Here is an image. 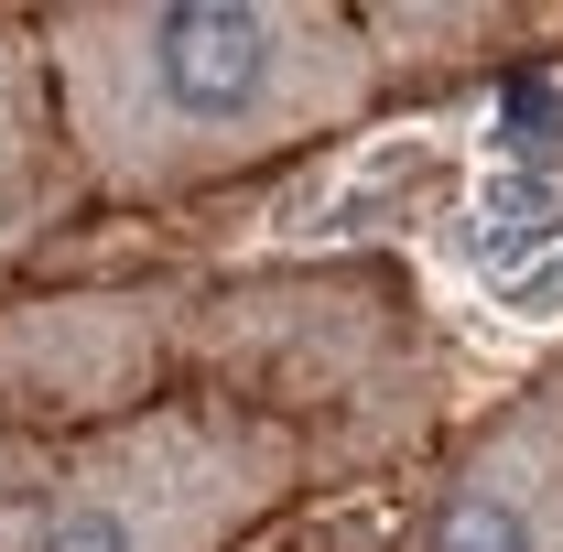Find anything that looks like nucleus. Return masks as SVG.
<instances>
[{"mask_svg": "<svg viewBox=\"0 0 563 552\" xmlns=\"http://www.w3.org/2000/svg\"><path fill=\"white\" fill-rule=\"evenodd\" d=\"M87 217H163L390 109L347 0H55L33 11Z\"/></svg>", "mask_w": 563, "mask_h": 552, "instance_id": "f257e3e1", "label": "nucleus"}, {"mask_svg": "<svg viewBox=\"0 0 563 552\" xmlns=\"http://www.w3.org/2000/svg\"><path fill=\"white\" fill-rule=\"evenodd\" d=\"M174 390L272 422L303 477H379L444 444V346L379 261H282L174 303Z\"/></svg>", "mask_w": 563, "mask_h": 552, "instance_id": "f03ea898", "label": "nucleus"}, {"mask_svg": "<svg viewBox=\"0 0 563 552\" xmlns=\"http://www.w3.org/2000/svg\"><path fill=\"white\" fill-rule=\"evenodd\" d=\"M303 487L314 477L272 422L163 390L11 487L0 552H250V531H272Z\"/></svg>", "mask_w": 563, "mask_h": 552, "instance_id": "7ed1b4c3", "label": "nucleus"}, {"mask_svg": "<svg viewBox=\"0 0 563 552\" xmlns=\"http://www.w3.org/2000/svg\"><path fill=\"white\" fill-rule=\"evenodd\" d=\"M185 281H33L0 292V498L66 444L131 422L174 390Z\"/></svg>", "mask_w": 563, "mask_h": 552, "instance_id": "20e7f679", "label": "nucleus"}, {"mask_svg": "<svg viewBox=\"0 0 563 552\" xmlns=\"http://www.w3.org/2000/svg\"><path fill=\"white\" fill-rule=\"evenodd\" d=\"M390 552H563V412L542 390L477 412L412 487Z\"/></svg>", "mask_w": 563, "mask_h": 552, "instance_id": "39448f33", "label": "nucleus"}, {"mask_svg": "<svg viewBox=\"0 0 563 552\" xmlns=\"http://www.w3.org/2000/svg\"><path fill=\"white\" fill-rule=\"evenodd\" d=\"M76 217H87V185L66 163V131H55L33 11H0V281L33 272L44 250H66Z\"/></svg>", "mask_w": 563, "mask_h": 552, "instance_id": "423d86ee", "label": "nucleus"}, {"mask_svg": "<svg viewBox=\"0 0 563 552\" xmlns=\"http://www.w3.org/2000/svg\"><path fill=\"white\" fill-rule=\"evenodd\" d=\"M531 390H542V401H553V412H563V346H553V357H542V379H531Z\"/></svg>", "mask_w": 563, "mask_h": 552, "instance_id": "0eeeda50", "label": "nucleus"}]
</instances>
